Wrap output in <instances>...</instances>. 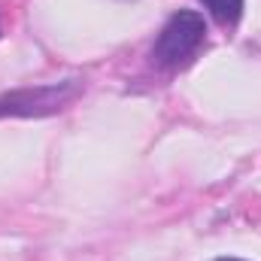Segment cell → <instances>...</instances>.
Instances as JSON below:
<instances>
[{
  "label": "cell",
  "mask_w": 261,
  "mask_h": 261,
  "mask_svg": "<svg viewBox=\"0 0 261 261\" xmlns=\"http://www.w3.org/2000/svg\"><path fill=\"white\" fill-rule=\"evenodd\" d=\"M203 43H206L203 15L195 9H179L161 28L158 40L152 46V64L161 67V70H179L200 52Z\"/></svg>",
  "instance_id": "cell-1"
},
{
  "label": "cell",
  "mask_w": 261,
  "mask_h": 261,
  "mask_svg": "<svg viewBox=\"0 0 261 261\" xmlns=\"http://www.w3.org/2000/svg\"><path fill=\"white\" fill-rule=\"evenodd\" d=\"M203 9L225 28H234L243 15V0H200Z\"/></svg>",
  "instance_id": "cell-2"
},
{
  "label": "cell",
  "mask_w": 261,
  "mask_h": 261,
  "mask_svg": "<svg viewBox=\"0 0 261 261\" xmlns=\"http://www.w3.org/2000/svg\"><path fill=\"white\" fill-rule=\"evenodd\" d=\"M216 261H243V258H216Z\"/></svg>",
  "instance_id": "cell-3"
}]
</instances>
